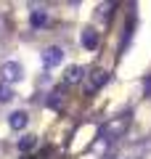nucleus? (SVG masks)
<instances>
[{
    "label": "nucleus",
    "mask_w": 151,
    "mask_h": 159,
    "mask_svg": "<svg viewBox=\"0 0 151 159\" xmlns=\"http://www.w3.org/2000/svg\"><path fill=\"white\" fill-rule=\"evenodd\" d=\"M0 74H3V85H16V82H21L24 80V66L19 61H6L3 64V69H0Z\"/></svg>",
    "instance_id": "1"
},
{
    "label": "nucleus",
    "mask_w": 151,
    "mask_h": 159,
    "mask_svg": "<svg viewBox=\"0 0 151 159\" xmlns=\"http://www.w3.org/2000/svg\"><path fill=\"white\" fill-rule=\"evenodd\" d=\"M40 61H43V69H45V72L56 69L58 64L64 61V48H58V45H48L43 53H40Z\"/></svg>",
    "instance_id": "2"
},
{
    "label": "nucleus",
    "mask_w": 151,
    "mask_h": 159,
    "mask_svg": "<svg viewBox=\"0 0 151 159\" xmlns=\"http://www.w3.org/2000/svg\"><path fill=\"white\" fill-rule=\"evenodd\" d=\"M29 24L32 29H45L50 24V11L45 6H29Z\"/></svg>",
    "instance_id": "3"
},
{
    "label": "nucleus",
    "mask_w": 151,
    "mask_h": 159,
    "mask_svg": "<svg viewBox=\"0 0 151 159\" xmlns=\"http://www.w3.org/2000/svg\"><path fill=\"white\" fill-rule=\"evenodd\" d=\"M27 125H29V114L24 111V109H16V111L8 114V127H11V130H24Z\"/></svg>",
    "instance_id": "4"
},
{
    "label": "nucleus",
    "mask_w": 151,
    "mask_h": 159,
    "mask_svg": "<svg viewBox=\"0 0 151 159\" xmlns=\"http://www.w3.org/2000/svg\"><path fill=\"white\" fill-rule=\"evenodd\" d=\"M106 80H109V77H106V72H101V69H98V72H93V74H90V80H88V85H85V90H88V93L98 90V88L103 85Z\"/></svg>",
    "instance_id": "5"
},
{
    "label": "nucleus",
    "mask_w": 151,
    "mask_h": 159,
    "mask_svg": "<svg viewBox=\"0 0 151 159\" xmlns=\"http://www.w3.org/2000/svg\"><path fill=\"white\" fill-rule=\"evenodd\" d=\"M98 32H95L93 27H88V29H82V45L88 48V51H95V45H98Z\"/></svg>",
    "instance_id": "6"
},
{
    "label": "nucleus",
    "mask_w": 151,
    "mask_h": 159,
    "mask_svg": "<svg viewBox=\"0 0 151 159\" xmlns=\"http://www.w3.org/2000/svg\"><path fill=\"white\" fill-rule=\"evenodd\" d=\"M82 77H85V66H69L64 82H66V85H72V82H82Z\"/></svg>",
    "instance_id": "7"
},
{
    "label": "nucleus",
    "mask_w": 151,
    "mask_h": 159,
    "mask_svg": "<svg viewBox=\"0 0 151 159\" xmlns=\"http://www.w3.org/2000/svg\"><path fill=\"white\" fill-rule=\"evenodd\" d=\"M13 98V88L11 85H0V103H6Z\"/></svg>",
    "instance_id": "8"
},
{
    "label": "nucleus",
    "mask_w": 151,
    "mask_h": 159,
    "mask_svg": "<svg viewBox=\"0 0 151 159\" xmlns=\"http://www.w3.org/2000/svg\"><path fill=\"white\" fill-rule=\"evenodd\" d=\"M34 135H24V141H19V148H21V151H29V148H34Z\"/></svg>",
    "instance_id": "9"
}]
</instances>
